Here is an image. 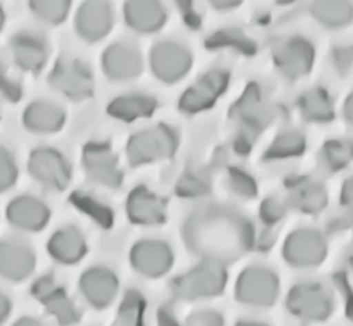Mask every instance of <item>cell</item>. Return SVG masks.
Wrapping results in <instances>:
<instances>
[{
  "label": "cell",
  "mask_w": 353,
  "mask_h": 326,
  "mask_svg": "<svg viewBox=\"0 0 353 326\" xmlns=\"http://www.w3.org/2000/svg\"><path fill=\"white\" fill-rule=\"evenodd\" d=\"M185 241L191 250L207 261H231L252 247V223L237 214L214 212L199 214L185 226Z\"/></svg>",
  "instance_id": "1"
},
{
  "label": "cell",
  "mask_w": 353,
  "mask_h": 326,
  "mask_svg": "<svg viewBox=\"0 0 353 326\" xmlns=\"http://www.w3.org/2000/svg\"><path fill=\"white\" fill-rule=\"evenodd\" d=\"M179 147V136L168 124L136 132L128 141L126 156L134 167L172 158Z\"/></svg>",
  "instance_id": "2"
},
{
  "label": "cell",
  "mask_w": 353,
  "mask_h": 326,
  "mask_svg": "<svg viewBox=\"0 0 353 326\" xmlns=\"http://www.w3.org/2000/svg\"><path fill=\"white\" fill-rule=\"evenodd\" d=\"M48 85L67 99L81 102L90 99L94 92V77L83 61L62 56L56 59L50 72Z\"/></svg>",
  "instance_id": "3"
},
{
  "label": "cell",
  "mask_w": 353,
  "mask_h": 326,
  "mask_svg": "<svg viewBox=\"0 0 353 326\" xmlns=\"http://www.w3.org/2000/svg\"><path fill=\"white\" fill-rule=\"evenodd\" d=\"M334 309L333 294L321 283L303 282L290 289L287 310L301 322L315 323L330 318Z\"/></svg>",
  "instance_id": "4"
},
{
  "label": "cell",
  "mask_w": 353,
  "mask_h": 326,
  "mask_svg": "<svg viewBox=\"0 0 353 326\" xmlns=\"http://www.w3.org/2000/svg\"><path fill=\"white\" fill-rule=\"evenodd\" d=\"M228 274L218 263L205 261L196 266L172 283L174 293L183 299L214 298L226 288Z\"/></svg>",
  "instance_id": "5"
},
{
  "label": "cell",
  "mask_w": 353,
  "mask_h": 326,
  "mask_svg": "<svg viewBox=\"0 0 353 326\" xmlns=\"http://www.w3.org/2000/svg\"><path fill=\"white\" fill-rule=\"evenodd\" d=\"M279 292L277 274L261 266H252L242 271L234 288L237 301L253 307H271L277 301Z\"/></svg>",
  "instance_id": "6"
},
{
  "label": "cell",
  "mask_w": 353,
  "mask_h": 326,
  "mask_svg": "<svg viewBox=\"0 0 353 326\" xmlns=\"http://www.w3.org/2000/svg\"><path fill=\"white\" fill-rule=\"evenodd\" d=\"M28 169L35 182L50 191H64L72 180V167L59 150L37 147L30 153Z\"/></svg>",
  "instance_id": "7"
},
{
  "label": "cell",
  "mask_w": 353,
  "mask_h": 326,
  "mask_svg": "<svg viewBox=\"0 0 353 326\" xmlns=\"http://www.w3.org/2000/svg\"><path fill=\"white\" fill-rule=\"evenodd\" d=\"M30 294L45 307L59 326H74L80 323L81 312L64 288L53 276H41L30 287Z\"/></svg>",
  "instance_id": "8"
},
{
  "label": "cell",
  "mask_w": 353,
  "mask_h": 326,
  "mask_svg": "<svg viewBox=\"0 0 353 326\" xmlns=\"http://www.w3.org/2000/svg\"><path fill=\"white\" fill-rule=\"evenodd\" d=\"M81 163L91 182L107 186V188H119L121 186L123 170L119 169L117 154L113 153L108 143H86L83 148Z\"/></svg>",
  "instance_id": "9"
},
{
  "label": "cell",
  "mask_w": 353,
  "mask_h": 326,
  "mask_svg": "<svg viewBox=\"0 0 353 326\" xmlns=\"http://www.w3.org/2000/svg\"><path fill=\"white\" fill-rule=\"evenodd\" d=\"M283 258L294 267H315L325 261L328 244L323 234L315 230H296L283 244Z\"/></svg>",
  "instance_id": "10"
},
{
  "label": "cell",
  "mask_w": 353,
  "mask_h": 326,
  "mask_svg": "<svg viewBox=\"0 0 353 326\" xmlns=\"http://www.w3.org/2000/svg\"><path fill=\"white\" fill-rule=\"evenodd\" d=\"M193 58L183 45L176 41H158L150 51V67L153 75L164 83H176L188 74Z\"/></svg>",
  "instance_id": "11"
},
{
  "label": "cell",
  "mask_w": 353,
  "mask_h": 326,
  "mask_svg": "<svg viewBox=\"0 0 353 326\" xmlns=\"http://www.w3.org/2000/svg\"><path fill=\"white\" fill-rule=\"evenodd\" d=\"M274 64L288 79H299L312 70L315 61V46L307 39L288 37L280 40L272 51Z\"/></svg>",
  "instance_id": "12"
},
{
  "label": "cell",
  "mask_w": 353,
  "mask_h": 326,
  "mask_svg": "<svg viewBox=\"0 0 353 326\" xmlns=\"http://www.w3.org/2000/svg\"><path fill=\"white\" fill-rule=\"evenodd\" d=\"M174 252L163 241H139L129 253V261L140 276L158 278L165 276L174 265Z\"/></svg>",
  "instance_id": "13"
},
{
  "label": "cell",
  "mask_w": 353,
  "mask_h": 326,
  "mask_svg": "<svg viewBox=\"0 0 353 326\" xmlns=\"http://www.w3.org/2000/svg\"><path fill=\"white\" fill-rule=\"evenodd\" d=\"M113 23H115V14L112 5L101 0L83 2L74 18L77 35L90 43L105 39L113 29Z\"/></svg>",
  "instance_id": "14"
},
{
  "label": "cell",
  "mask_w": 353,
  "mask_h": 326,
  "mask_svg": "<svg viewBox=\"0 0 353 326\" xmlns=\"http://www.w3.org/2000/svg\"><path fill=\"white\" fill-rule=\"evenodd\" d=\"M228 81H230V75L225 70L214 69L207 72L180 97V110L185 113H197L212 107L225 92Z\"/></svg>",
  "instance_id": "15"
},
{
  "label": "cell",
  "mask_w": 353,
  "mask_h": 326,
  "mask_svg": "<svg viewBox=\"0 0 353 326\" xmlns=\"http://www.w3.org/2000/svg\"><path fill=\"white\" fill-rule=\"evenodd\" d=\"M102 70L112 81L134 80L142 74L143 61L136 45L117 41L103 51L101 58Z\"/></svg>",
  "instance_id": "16"
},
{
  "label": "cell",
  "mask_w": 353,
  "mask_h": 326,
  "mask_svg": "<svg viewBox=\"0 0 353 326\" xmlns=\"http://www.w3.org/2000/svg\"><path fill=\"white\" fill-rule=\"evenodd\" d=\"M79 288L81 296L91 307L97 310L107 309L115 301L119 282L117 274L112 269L103 266H94L86 269L81 274Z\"/></svg>",
  "instance_id": "17"
},
{
  "label": "cell",
  "mask_w": 353,
  "mask_h": 326,
  "mask_svg": "<svg viewBox=\"0 0 353 326\" xmlns=\"http://www.w3.org/2000/svg\"><path fill=\"white\" fill-rule=\"evenodd\" d=\"M8 223L24 232H39L50 223L51 210L43 201L35 196H17L5 210Z\"/></svg>",
  "instance_id": "18"
},
{
  "label": "cell",
  "mask_w": 353,
  "mask_h": 326,
  "mask_svg": "<svg viewBox=\"0 0 353 326\" xmlns=\"http://www.w3.org/2000/svg\"><path fill=\"white\" fill-rule=\"evenodd\" d=\"M37 258L29 245L19 241H0V277L19 283L29 278L35 271Z\"/></svg>",
  "instance_id": "19"
},
{
  "label": "cell",
  "mask_w": 353,
  "mask_h": 326,
  "mask_svg": "<svg viewBox=\"0 0 353 326\" xmlns=\"http://www.w3.org/2000/svg\"><path fill=\"white\" fill-rule=\"evenodd\" d=\"M14 64L28 74L37 75L48 62V43L35 32H18L10 41Z\"/></svg>",
  "instance_id": "20"
},
{
  "label": "cell",
  "mask_w": 353,
  "mask_h": 326,
  "mask_svg": "<svg viewBox=\"0 0 353 326\" xmlns=\"http://www.w3.org/2000/svg\"><path fill=\"white\" fill-rule=\"evenodd\" d=\"M126 214L132 223L157 226L165 221V201L147 186L140 185L128 196Z\"/></svg>",
  "instance_id": "21"
},
{
  "label": "cell",
  "mask_w": 353,
  "mask_h": 326,
  "mask_svg": "<svg viewBox=\"0 0 353 326\" xmlns=\"http://www.w3.org/2000/svg\"><path fill=\"white\" fill-rule=\"evenodd\" d=\"M123 17L128 28L139 34H153L164 28L168 12L157 0H131L123 5Z\"/></svg>",
  "instance_id": "22"
},
{
  "label": "cell",
  "mask_w": 353,
  "mask_h": 326,
  "mask_svg": "<svg viewBox=\"0 0 353 326\" xmlns=\"http://www.w3.org/2000/svg\"><path fill=\"white\" fill-rule=\"evenodd\" d=\"M46 250H48L51 260L59 265L72 266L85 258L88 245L81 231L77 230L75 226H64L51 234Z\"/></svg>",
  "instance_id": "23"
},
{
  "label": "cell",
  "mask_w": 353,
  "mask_h": 326,
  "mask_svg": "<svg viewBox=\"0 0 353 326\" xmlns=\"http://www.w3.org/2000/svg\"><path fill=\"white\" fill-rule=\"evenodd\" d=\"M232 115L242 123L243 131H248L256 136L258 129L263 128L269 118H271V112H269L268 102L264 99L261 88L258 85L248 86L247 91L243 92L241 99L234 105Z\"/></svg>",
  "instance_id": "24"
},
{
  "label": "cell",
  "mask_w": 353,
  "mask_h": 326,
  "mask_svg": "<svg viewBox=\"0 0 353 326\" xmlns=\"http://www.w3.org/2000/svg\"><path fill=\"white\" fill-rule=\"evenodd\" d=\"M65 121V112L56 103L46 101H34L23 112V126L34 134L59 132Z\"/></svg>",
  "instance_id": "25"
},
{
  "label": "cell",
  "mask_w": 353,
  "mask_h": 326,
  "mask_svg": "<svg viewBox=\"0 0 353 326\" xmlns=\"http://www.w3.org/2000/svg\"><path fill=\"white\" fill-rule=\"evenodd\" d=\"M158 101L148 94H124L113 99L107 113L117 120L131 123L140 118H150L157 112Z\"/></svg>",
  "instance_id": "26"
},
{
  "label": "cell",
  "mask_w": 353,
  "mask_h": 326,
  "mask_svg": "<svg viewBox=\"0 0 353 326\" xmlns=\"http://www.w3.org/2000/svg\"><path fill=\"white\" fill-rule=\"evenodd\" d=\"M288 204L304 214H320L328 205V193L323 185L299 179L290 190Z\"/></svg>",
  "instance_id": "27"
},
{
  "label": "cell",
  "mask_w": 353,
  "mask_h": 326,
  "mask_svg": "<svg viewBox=\"0 0 353 326\" xmlns=\"http://www.w3.org/2000/svg\"><path fill=\"white\" fill-rule=\"evenodd\" d=\"M299 113L305 121L328 123L334 118V103L330 92L323 88H312L298 99Z\"/></svg>",
  "instance_id": "28"
},
{
  "label": "cell",
  "mask_w": 353,
  "mask_h": 326,
  "mask_svg": "<svg viewBox=\"0 0 353 326\" xmlns=\"http://www.w3.org/2000/svg\"><path fill=\"white\" fill-rule=\"evenodd\" d=\"M310 12L319 23L330 29L342 28L353 19V5L349 2H314Z\"/></svg>",
  "instance_id": "29"
},
{
  "label": "cell",
  "mask_w": 353,
  "mask_h": 326,
  "mask_svg": "<svg viewBox=\"0 0 353 326\" xmlns=\"http://www.w3.org/2000/svg\"><path fill=\"white\" fill-rule=\"evenodd\" d=\"M352 161L353 141H349V139H334V141L326 142L320 152V164L328 172L342 170Z\"/></svg>",
  "instance_id": "30"
},
{
  "label": "cell",
  "mask_w": 353,
  "mask_h": 326,
  "mask_svg": "<svg viewBox=\"0 0 353 326\" xmlns=\"http://www.w3.org/2000/svg\"><path fill=\"white\" fill-rule=\"evenodd\" d=\"M147 303L137 289L124 294L117 314V326H147Z\"/></svg>",
  "instance_id": "31"
},
{
  "label": "cell",
  "mask_w": 353,
  "mask_h": 326,
  "mask_svg": "<svg viewBox=\"0 0 353 326\" xmlns=\"http://www.w3.org/2000/svg\"><path fill=\"white\" fill-rule=\"evenodd\" d=\"M305 150V137L298 131H287L274 139L266 152V159H287L303 154Z\"/></svg>",
  "instance_id": "32"
},
{
  "label": "cell",
  "mask_w": 353,
  "mask_h": 326,
  "mask_svg": "<svg viewBox=\"0 0 353 326\" xmlns=\"http://www.w3.org/2000/svg\"><path fill=\"white\" fill-rule=\"evenodd\" d=\"M70 203L102 227H110L113 225V212L105 204L96 199L94 196L83 193V191H74L70 194Z\"/></svg>",
  "instance_id": "33"
},
{
  "label": "cell",
  "mask_w": 353,
  "mask_h": 326,
  "mask_svg": "<svg viewBox=\"0 0 353 326\" xmlns=\"http://www.w3.org/2000/svg\"><path fill=\"white\" fill-rule=\"evenodd\" d=\"M72 8L69 0H30L29 10L46 24L58 26L67 19Z\"/></svg>",
  "instance_id": "34"
},
{
  "label": "cell",
  "mask_w": 353,
  "mask_h": 326,
  "mask_svg": "<svg viewBox=\"0 0 353 326\" xmlns=\"http://www.w3.org/2000/svg\"><path fill=\"white\" fill-rule=\"evenodd\" d=\"M159 326H223V318L214 310H201L191 314L183 323H179L168 309H161L158 314Z\"/></svg>",
  "instance_id": "35"
},
{
  "label": "cell",
  "mask_w": 353,
  "mask_h": 326,
  "mask_svg": "<svg viewBox=\"0 0 353 326\" xmlns=\"http://www.w3.org/2000/svg\"><path fill=\"white\" fill-rule=\"evenodd\" d=\"M18 182L17 159L10 150L0 147V193L12 190Z\"/></svg>",
  "instance_id": "36"
},
{
  "label": "cell",
  "mask_w": 353,
  "mask_h": 326,
  "mask_svg": "<svg viewBox=\"0 0 353 326\" xmlns=\"http://www.w3.org/2000/svg\"><path fill=\"white\" fill-rule=\"evenodd\" d=\"M207 180L199 172H188L180 179L176 183V194L183 198H196V196L204 194L207 191Z\"/></svg>",
  "instance_id": "37"
},
{
  "label": "cell",
  "mask_w": 353,
  "mask_h": 326,
  "mask_svg": "<svg viewBox=\"0 0 353 326\" xmlns=\"http://www.w3.org/2000/svg\"><path fill=\"white\" fill-rule=\"evenodd\" d=\"M228 182H230L231 190L242 198H255L256 196L258 188L255 180L241 169H231L228 174Z\"/></svg>",
  "instance_id": "38"
},
{
  "label": "cell",
  "mask_w": 353,
  "mask_h": 326,
  "mask_svg": "<svg viewBox=\"0 0 353 326\" xmlns=\"http://www.w3.org/2000/svg\"><path fill=\"white\" fill-rule=\"evenodd\" d=\"M0 94H2L8 102H19L23 97V88H21L19 81H17L8 75L7 69L0 61Z\"/></svg>",
  "instance_id": "39"
},
{
  "label": "cell",
  "mask_w": 353,
  "mask_h": 326,
  "mask_svg": "<svg viewBox=\"0 0 353 326\" xmlns=\"http://www.w3.org/2000/svg\"><path fill=\"white\" fill-rule=\"evenodd\" d=\"M285 210H287V205H285L282 201L271 198L264 201L261 205V210H259V215H261V220L268 225H274L283 218Z\"/></svg>",
  "instance_id": "40"
},
{
  "label": "cell",
  "mask_w": 353,
  "mask_h": 326,
  "mask_svg": "<svg viewBox=\"0 0 353 326\" xmlns=\"http://www.w3.org/2000/svg\"><path fill=\"white\" fill-rule=\"evenodd\" d=\"M336 67L337 70L341 72H347L352 67L353 62V46L347 45V46H341L339 50L336 51Z\"/></svg>",
  "instance_id": "41"
},
{
  "label": "cell",
  "mask_w": 353,
  "mask_h": 326,
  "mask_svg": "<svg viewBox=\"0 0 353 326\" xmlns=\"http://www.w3.org/2000/svg\"><path fill=\"white\" fill-rule=\"evenodd\" d=\"M341 204L353 209V175L350 179H347L341 190Z\"/></svg>",
  "instance_id": "42"
},
{
  "label": "cell",
  "mask_w": 353,
  "mask_h": 326,
  "mask_svg": "<svg viewBox=\"0 0 353 326\" xmlns=\"http://www.w3.org/2000/svg\"><path fill=\"white\" fill-rule=\"evenodd\" d=\"M10 314H12V299L7 294L0 292V326H3L7 322Z\"/></svg>",
  "instance_id": "43"
},
{
  "label": "cell",
  "mask_w": 353,
  "mask_h": 326,
  "mask_svg": "<svg viewBox=\"0 0 353 326\" xmlns=\"http://www.w3.org/2000/svg\"><path fill=\"white\" fill-rule=\"evenodd\" d=\"M12 326H48V325L35 317H21Z\"/></svg>",
  "instance_id": "44"
},
{
  "label": "cell",
  "mask_w": 353,
  "mask_h": 326,
  "mask_svg": "<svg viewBox=\"0 0 353 326\" xmlns=\"http://www.w3.org/2000/svg\"><path fill=\"white\" fill-rule=\"evenodd\" d=\"M344 118H345V121L350 124V126H353V92H352V94H349V97L345 99Z\"/></svg>",
  "instance_id": "45"
},
{
  "label": "cell",
  "mask_w": 353,
  "mask_h": 326,
  "mask_svg": "<svg viewBox=\"0 0 353 326\" xmlns=\"http://www.w3.org/2000/svg\"><path fill=\"white\" fill-rule=\"evenodd\" d=\"M236 326H268V325L261 322H252V320H243V322L236 323Z\"/></svg>",
  "instance_id": "46"
},
{
  "label": "cell",
  "mask_w": 353,
  "mask_h": 326,
  "mask_svg": "<svg viewBox=\"0 0 353 326\" xmlns=\"http://www.w3.org/2000/svg\"><path fill=\"white\" fill-rule=\"evenodd\" d=\"M5 10H3V7L2 5H0V32H2L3 30V26H5Z\"/></svg>",
  "instance_id": "47"
},
{
  "label": "cell",
  "mask_w": 353,
  "mask_h": 326,
  "mask_svg": "<svg viewBox=\"0 0 353 326\" xmlns=\"http://www.w3.org/2000/svg\"><path fill=\"white\" fill-rule=\"evenodd\" d=\"M347 261H349V265L353 267V247L350 248L349 255H347Z\"/></svg>",
  "instance_id": "48"
}]
</instances>
